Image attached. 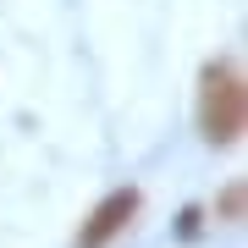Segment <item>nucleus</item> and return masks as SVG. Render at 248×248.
Wrapping results in <instances>:
<instances>
[{"label":"nucleus","mask_w":248,"mask_h":248,"mask_svg":"<svg viewBox=\"0 0 248 248\" xmlns=\"http://www.w3.org/2000/svg\"><path fill=\"white\" fill-rule=\"evenodd\" d=\"M243 72L237 66H210L204 72V89H199V127L210 143H232L243 133Z\"/></svg>","instance_id":"1"},{"label":"nucleus","mask_w":248,"mask_h":248,"mask_svg":"<svg viewBox=\"0 0 248 248\" xmlns=\"http://www.w3.org/2000/svg\"><path fill=\"white\" fill-rule=\"evenodd\" d=\"M133 215H138V193H133V187H122V193H110V199L89 215V226H83L78 243H83V248H105L116 232H127V221H133Z\"/></svg>","instance_id":"2"}]
</instances>
